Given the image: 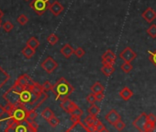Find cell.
<instances>
[{
    "instance_id": "cell-1",
    "label": "cell",
    "mask_w": 156,
    "mask_h": 132,
    "mask_svg": "<svg viewBox=\"0 0 156 132\" xmlns=\"http://www.w3.org/2000/svg\"><path fill=\"white\" fill-rule=\"evenodd\" d=\"M38 124L36 122H29L28 120L16 121L15 119L9 117L8 126L5 129V132H37Z\"/></svg>"
},
{
    "instance_id": "cell-2",
    "label": "cell",
    "mask_w": 156,
    "mask_h": 132,
    "mask_svg": "<svg viewBox=\"0 0 156 132\" xmlns=\"http://www.w3.org/2000/svg\"><path fill=\"white\" fill-rule=\"evenodd\" d=\"M73 91H74V88L64 78L59 79L56 81V83L52 86V89H51V92L56 96L55 99L58 101H62L65 98H68V96L71 95Z\"/></svg>"
},
{
    "instance_id": "cell-3",
    "label": "cell",
    "mask_w": 156,
    "mask_h": 132,
    "mask_svg": "<svg viewBox=\"0 0 156 132\" xmlns=\"http://www.w3.org/2000/svg\"><path fill=\"white\" fill-rule=\"evenodd\" d=\"M30 7L35 13H37L39 16H41L49 9L50 0H32Z\"/></svg>"
},
{
    "instance_id": "cell-4",
    "label": "cell",
    "mask_w": 156,
    "mask_h": 132,
    "mask_svg": "<svg viewBox=\"0 0 156 132\" xmlns=\"http://www.w3.org/2000/svg\"><path fill=\"white\" fill-rule=\"evenodd\" d=\"M28 111L29 110L25 107L24 104H20L15 106L13 111L9 115V117H11V118H13V119H15L16 121H19V122L23 121L27 117Z\"/></svg>"
},
{
    "instance_id": "cell-5",
    "label": "cell",
    "mask_w": 156,
    "mask_h": 132,
    "mask_svg": "<svg viewBox=\"0 0 156 132\" xmlns=\"http://www.w3.org/2000/svg\"><path fill=\"white\" fill-rule=\"evenodd\" d=\"M41 67L43 70H45L47 73L51 74L57 68H58V63L51 57L48 56L46 57L41 64Z\"/></svg>"
},
{
    "instance_id": "cell-6",
    "label": "cell",
    "mask_w": 156,
    "mask_h": 132,
    "mask_svg": "<svg viewBox=\"0 0 156 132\" xmlns=\"http://www.w3.org/2000/svg\"><path fill=\"white\" fill-rule=\"evenodd\" d=\"M65 132H94L80 119L73 121V125Z\"/></svg>"
},
{
    "instance_id": "cell-7",
    "label": "cell",
    "mask_w": 156,
    "mask_h": 132,
    "mask_svg": "<svg viewBox=\"0 0 156 132\" xmlns=\"http://www.w3.org/2000/svg\"><path fill=\"white\" fill-rule=\"evenodd\" d=\"M20 104L27 106L31 103H33L38 96H36L29 88H26L21 93H20Z\"/></svg>"
},
{
    "instance_id": "cell-8",
    "label": "cell",
    "mask_w": 156,
    "mask_h": 132,
    "mask_svg": "<svg viewBox=\"0 0 156 132\" xmlns=\"http://www.w3.org/2000/svg\"><path fill=\"white\" fill-rule=\"evenodd\" d=\"M4 100H6L9 104H14V105H18L20 104V93L16 92L14 90L9 89L8 92H6L3 95Z\"/></svg>"
},
{
    "instance_id": "cell-9",
    "label": "cell",
    "mask_w": 156,
    "mask_h": 132,
    "mask_svg": "<svg viewBox=\"0 0 156 132\" xmlns=\"http://www.w3.org/2000/svg\"><path fill=\"white\" fill-rule=\"evenodd\" d=\"M147 122H148V115L143 112L132 122V126L136 127L140 132H144V126Z\"/></svg>"
},
{
    "instance_id": "cell-10",
    "label": "cell",
    "mask_w": 156,
    "mask_h": 132,
    "mask_svg": "<svg viewBox=\"0 0 156 132\" xmlns=\"http://www.w3.org/2000/svg\"><path fill=\"white\" fill-rule=\"evenodd\" d=\"M119 57L124 62H130L131 63L134 59H136L137 54L129 46H127L126 48H124L121 51V53L119 54Z\"/></svg>"
},
{
    "instance_id": "cell-11",
    "label": "cell",
    "mask_w": 156,
    "mask_h": 132,
    "mask_svg": "<svg viewBox=\"0 0 156 132\" xmlns=\"http://www.w3.org/2000/svg\"><path fill=\"white\" fill-rule=\"evenodd\" d=\"M60 106L67 113V114H72L77 107L78 105L76 104H74L73 101H71L69 98H65L62 101H60Z\"/></svg>"
},
{
    "instance_id": "cell-12",
    "label": "cell",
    "mask_w": 156,
    "mask_h": 132,
    "mask_svg": "<svg viewBox=\"0 0 156 132\" xmlns=\"http://www.w3.org/2000/svg\"><path fill=\"white\" fill-rule=\"evenodd\" d=\"M105 119L108 121V123H109L110 125L114 126V124H116L118 121L121 120V116L115 110V109H111L105 116Z\"/></svg>"
},
{
    "instance_id": "cell-13",
    "label": "cell",
    "mask_w": 156,
    "mask_h": 132,
    "mask_svg": "<svg viewBox=\"0 0 156 132\" xmlns=\"http://www.w3.org/2000/svg\"><path fill=\"white\" fill-rule=\"evenodd\" d=\"M49 9L52 13V15H54L55 17H57V16H59L63 11L64 8H63V6L59 1L55 0V1H53L51 4H50Z\"/></svg>"
},
{
    "instance_id": "cell-14",
    "label": "cell",
    "mask_w": 156,
    "mask_h": 132,
    "mask_svg": "<svg viewBox=\"0 0 156 132\" xmlns=\"http://www.w3.org/2000/svg\"><path fill=\"white\" fill-rule=\"evenodd\" d=\"M18 83H20V85H22L23 87H25V88H27L28 86H30V85H32L35 81H33V80L28 75V74H23V75H21V76H20L18 79H17V81H16Z\"/></svg>"
},
{
    "instance_id": "cell-15",
    "label": "cell",
    "mask_w": 156,
    "mask_h": 132,
    "mask_svg": "<svg viewBox=\"0 0 156 132\" xmlns=\"http://www.w3.org/2000/svg\"><path fill=\"white\" fill-rule=\"evenodd\" d=\"M141 17L149 23H151L155 19H156V12L151 9V8H148L146 9V10L141 14Z\"/></svg>"
},
{
    "instance_id": "cell-16",
    "label": "cell",
    "mask_w": 156,
    "mask_h": 132,
    "mask_svg": "<svg viewBox=\"0 0 156 132\" xmlns=\"http://www.w3.org/2000/svg\"><path fill=\"white\" fill-rule=\"evenodd\" d=\"M61 54L65 57V58H70L73 54H74V49L71 46L69 43H65L60 50Z\"/></svg>"
},
{
    "instance_id": "cell-17",
    "label": "cell",
    "mask_w": 156,
    "mask_h": 132,
    "mask_svg": "<svg viewBox=\"0 0 156 132\" xmlns=\"http://www.w3.org/2000/svg\"><path fill=\"white\" fill-rule=\"evenodd\" d=\"M98 122V118H97V116H94V115H88L85 118V124H86L90 129H92L93 131L95 130V127H96Z\"/></svg>"
},
{
    "instance_id": "cell-18",
    "label": "cell",
    "mask_w": 156,
    "mask_h": 132,
    "mask_svg": "<svg viewBox=\"0 0 156 132\" xmlns=\"http://www.w3.org/2000/svg\"><path fill=\"white\" fill-rule=\"evenodd\" d=\"M27 88H29L36 96H39V95H41V94H42L43 92H45L44 91H43V88H42V85H41V84H39L38 82H34L32 85H30V86H28Z\"/></svg>"
},
{
    "instance_id": "cell-19",
    "label": "cell",
    "mask_w": 156,
    "mask_h": 132,
    "mask_svg": "<svg viewBox=\"0 0 156 132\" xmlns=\"http://www.w3.org/2000/svg\"><path fill=\"white\" fill-rule=\"evenodd\" d=\"M119 96H120L124 101H129V100L133 96V92H132L129 87H124V88L119 92Z\"/></svg>"
},
{
    "instance_id": "cell-20",
    "label": "cell",
    "mask_w": 156,
    "mask_h": 132,
    "mask_svg": "<svg viewBox=\"0 0 156 132\" xmlns=\"http://www.w3.org/2000/svg\"><path fill=\"white\" fill-rule=\"evenodd\" d=\"M10 79V76L0 67V89H1Z\"/></svg>"
},
{
    "instance_id": "cell-21",
    "label": "cell",
    "mask_w": 156,
    "mask_h": 132,
    "mask_svg": "<svg viewBox=\"0 0 156 132\" xmlns=\"http://www.w3.org/2000/svg\"><path fill=\"white\" fill-rule=\"evenodd\" d=\"M114 71H115V68L112 65H103L101 68V72L106 77H109L114 73Z\"/></svg>"
},
{
    "instance_id": "cell-22",
    "label": "cell",
    "mask_w": 156,
    "mask_h": 132,
    "mask_svg": "<svg viewBox=\"0 0 156 132\" xmlns=\"http://www.w3.org/2000/svg\"><path fill=\"white\" fill-rule=\"evenodd\" d=\"M35 49H33V48H31L30 46H29V45H26L23 49H22V51H21V53H22V55L27 58V59H30L34 55H35Z\"/></svg>"
},
{
    "instance_id": "cell-23",
    "label": "cell",
    "mask_w": 156,
    "mask_h": 132,
    "mask_svg": "<svg viewBox=\"0 0 156 132\" xmlns=\"http://www.w3.org/2000/svg\"><path fill=\"white\" fill-rule=\"evenodd\" d=\"M105 91V87L99 82V81H97L92 87H91V92L95 94L97 93H99V92H104Z\"/></svg>"
},
{
    "instance_id": "cell-24",
    "label": "cell",
    "mask_w": 156,
    "mask_h": 132,
    "mask_svg": "<svg viewBox=\"0 0 156 132\" xmlns=\"http://www.w3.org/2000/svg\"><path fill=\"white\" fill-rule=\"evenodd\" d=\"M41 116H42L43 119H45L46 121H48L49 119H51V117L54 116V113H53V111H52L51 108L46 107V108L41 112Z\"/></svg>"
},
{
    "instance_id": "cell-25",
    "label": "cell",
    "mask_w": 156,
    "mask_h": 132,
    "mask_svg": "<svg viewBox=\"0 0 156 132\" xmlns=\"http://www.w3.org/2000/svg\"><path fill=\"white\" fill-rule=\"evenodd\" d=\"M27 45L30 46L33 49H37L40 46V42L36 37H30L28 41H27Z\"/></svg>"
},
{
    "instance_id": "cell-26",
    "label": "cell",
    "mask_w": 156,
    "mask_h": 132,
    "mask_svg": "<svg viewBox=\"0 0 156 132\" xmlns=\"http://www.w3.org/2000/svg\"><path fill=\"white\" fill-rule=\"evenodd\" d=\"M87 113L90 115L98 116V115L100 113V108L98 105H96L95 104H91V106L87 109Z\"/></svg>"
},
{
    "instance_id": "cell-27",
    "label": "cell",
    "mask_w": 156,
    "mask_h": 132,
    "mask_svg": "<svg viewBox=\"0 0 156 132\" xmlns=\"http://www.w3.org/2000/svg\"><path fill=\"white\" fill-rule=\"evenodd\" d=\"M83 115V111L79 108V107H77L72 114H71V118L73 121L75 120H78V119H80V117Z\"/></svg>"
},
{
    "instance_id": "cell-28",
    "label": "cell",
    "mask_w": 156,
    "mask_h": 132,
    "mask_svg": "<svg viewBox=\"0 0 156 132\" xmlns=\"http://www.w3.org/2000/svg\"><path fill=\"white\" fill-rule=\"evenodd\" d=\"M37 116H38V114L36 113L35 110H29L27 117H26V120H28L29 122L32 123V122H35V119L37 118Z\"/></svg>"
},
{
    "instance_id": "cell-29",
    "label": "cell",
    "mask_w": 156,
    "mask_h": 132,
    "mask_svg": "<svg viewBox=\"0 0 156 132\" xmlns=\"http://www.w3.org/2000/svg\"><path fill=\"white\" fill-rule=\"evenodd\" d=\"M132 65L130 64V62H124L121 66H120V69L124 73H129L132 70Z\"/></svg>"
},
{
    "instance_id": "cell-30",
    "label": "cell",
    "mask_w": 156,
    "mask_h": 132,
    "mask_svg": "<svg viewBox=\"0 0 156 132\" xmlns=\"http://www.w3.org/2000/svg\"><path fill=\"white\" fill-rule=\"evenodd\" d=\"M59 41V37L55 34V33H51L48 37H47V42L51 44V45H55L57 43V42Z\"/></svg>"
},
{
    "instance_id": "cell-31",
    "label": "cell",
    "mask_w": 156,
    "mask_h": 132,
    "mask_svg": "<svg viewBox=\"0 0 156 132\" xmlns=\"http://www.w3.org/2000/svg\"><path fill=\"white\" fill-rule=\"evenodd\" d=\"M147 33L150 37L155 39L156 38V24H151L148 30H147Z\"/></svg>"
},
{
    "instance_id": "cell-32",
    "label": "cell",
    "mask_w": 156,
    "mask_h": 132,
    "mask_svg": "<svg viewBox=\"0 0 156 132\" xmlns=\"http://www.w3.org/2000/svg\"><path fill=\"white\" fill-rule=\"evenodd\" d=\"M2 28H3V30H4L6 32H10L14 29V25H13V23H12L11 21H6V22L3 23Z\"/></svg>"
},
{
    "instance_id": "cell-33",
    "label": "cell",
    "mask_w": 156,
    "mask_h": 132,
    "mask_svg": "<svg viewBox=\"0 0 156 132\" xmlns=\"http://www.w3.org/2000/svg\"><path fill=\"white\" fill-rule=\"evenodd\" d=\"M102 58H112V59L116 60V59H117V55H116V54H115L112 50L108 49V50H107V51L102 55Z\"/></svg>"
},
{
    "instance_id": "cell-34",
    "label": "cell",
    "mask_w": 156,
    "mask_h": 132,
    "mask_svg": "<svg viewBox=\"0 0 156 132\" xmlns=\"http://www.w3.org/2000/svg\"><path fill=\"white\" fill-rule=\"evenodd\" d=\"M17 21L19 22V24H20V25L24 26V25H26V24L29 22V19H28V17H27L26 15L21 14V15H20V16L18 17Z\"/></svg>"
},
{
    "instance_id": "cell-35",
    "label": "cell",
    "mask_w": 156,
    "mask_h": 132,
    "mask_svg": "<svg viewBox=\"0 0 156 132\" xmlns=\"http://www.w3.org/2000/svg\"><path fill=\"white\" fill-rule=\"evenodd\" d=\"M155 124L156 123L148 121L146 123L145 126H144V132H153L154 129H155Z\"/></svg>"
},
{
    "instance_id": "cell-36",
    "label": "cell",
    "mask_w": 156,
    "mask_h": 132,
    "mask_svg": "<svg viewBox=\"0 0 156 132\" xmlns=\"http://www.w3.org/2000/svg\"><path fill=\"white\" fill-rule=\"evenodd\" d=\"M11 89L12 90H14L16 92H18V93H21L26 88L25 87H23L22 85H20V83H18L17 81H15V83H14V85L11 87Z\"/></svg>"
},
{
    "instance_id": "cell-37",
    "label": "cell",
    "mask_w": 156,
    "mask_h": 132,
    "mask_svg": "<svg viewBox=\"0 0 156 132\" xmlns=\"http://www.w3.org/2000/svg\"><path fill=\"white\" fill-rule=\"evenodd\" d=\"M149 53V59L156 68V49L154 51H148Z\"/></svg>"
},
{
    "instance_id": "cell-38",
    "label": "cell",
    "mask_w": 156,
    "mask_h": 132,
    "mask_svg": "<svg viewBox=\"0 0 156 132\" xmlns=\"http://www.w3.org/2000/svg\"><path fill=\"white\" fill-rule=\"evenodd\" d=\"M74 55H75L78 58H81V57H83V56L86 55V51H85V49L82 48V47H77V48L74 50Z\"/></svg>"
},
{
    "instance_id": "cell-39",
    "label": "cell",
    "mask_w": 156,
    "mask_h": 132,
    "mask_svg": "<svg viewBox=\"0 0 156 132\" xmlns=\"http://www.w3.org/2000/svg\"><path fill=\"white\" fill-rule=\"evenodd\" d=\"M118 131H122L123 129H124V127L126 126V124L122 121V120H119V121H118L116 124H114V126H113Z\"/></svg>"
},
{
    "instance_id": "cell-40",
    "label": "cell",
    "mask_w": 156,
    "mask_h": 132,
    "mask_svg": "<svg viewBox=\"0 0 156 132\" xmlns=\"http://www.w3.org/2000/svg\"><path fill=\"white\" fill-rule=\"evenodd\" d=\"M48 123L50 124V126H51V127H56V126L59 125L60 121H59V119L54 115L53 117H51V119H49V120H48Z\"/></svg>"
},
{
    "instance_id": "cell-41",
    "label": "cell",
    "mask_w": 156,
    "mask_h": 132,
    "mask_svg": "<svg viewBox=\"0 0 156 132\" xmlns=\"http://www.w3.org/2000/svg\"><path fill=\"white\" fill-rule=\"evenodd\" d=\"M87 102L90 104H94L96 102H97V99H96V94L95 93H89L87 96Z\"/></svg>"
},
{
    "instance_id": "cell-42",
    "label": "cell",
    "mask_w": 156,
    "mask_h": 132,
    "mask_svg": "<svg viewBox=\"0 0 156 132\" xmlns=\"http://www.w3.org/2000/svg\"><path fill=\"white\" fill-rule=\"evenodd\" d=\"M52 86H53V85H52L49 81H46L42 84V88H43V91H44L45 92H48L51 91Z\"/></svg>"
},
{
    "instance_id": "cell-43",
    "label": "cell",
    "mask_w": 156,
    "mask_h": 132,
    "mask_svg": "<svg viewBox=\"0 0 156 132\" xmlns=\"http://www.w3.org/2000/svg\"><path fill=\"white\" fill-rule=\"evenodd\" d=\"M116 60L112 58H102V65H112L114 66Z\"/></svg>"
},
{
    "instance_id": "cell-44",
    "label": "cell",
    "mask_w": 156,
    "mask_h": 132,
    "mask_svg": "<svg viewBox=\"0 0 156 132\" xmlns=\"http://www.w3.org/2000/svg\"><path fill=\"white\" fill-rule=\"evenodd\" d=\"M15 106L16 105H14V104H7V105L5 106V110H6V113L8 114V115H9L12 111H13V109L15 108Z\"/></svg>"
},
{
    "instance_id": "cell-45",
    "label": "cell",
    "mask_w": 156,
    "mask_h": 132,
    "mask_svg": "<svg viewBox=\"0 0 156 132\" xmlns=\"http://www.w3.org/2000/svg\"><path fill=\"white\" fill-rule=\"evenodd\" d=\"M104 127H105V125H104L100 120H98V124H97V126H96V127H95L94 132H99V131L102 130Z\"/></svg>"
},
{
    "instance_id": "cell-46",
    "label": "cell",
    "mask_w": 156,
    "mask_h": 132,
    "mask_svg": "<svg viewBox=\"0 0 156 132\" xmlns=\"http://www.w3.org/2000/svg\"><path fill=\"white\" fill-rule=\"evenodd\" d=\"M148 121L150 122H153V123H156V115H153L152 113L149 114L148 115Z\"/></svg>"
},
{
    "instance_id": "cell-47",
    "label": "cell",
    "mask_w": 156,
    "mask_h": 132,
    "mask_svg": "<svg viewBox=\"0 0 156 132\" xmlns=\"http://www.w3.org/2000/svg\"><path fill=\"white\" fill-rule=\"evenodd\" d=\"M104 97H105L104 92H99V93H97V94H96V99H97V101H98V102H101V101L104 99Z\"/></svg>"
},
{
    "instance_id": "cell-48",
    "label": "cell",
    "mask_w": 156,
    "mask_h": 132,
    "mask_svg": "<svg viewBox=\"0 0 156 132\" xmlns=\"http://www.w3.org/2000/svg\"><path fill=\"white\" fill-rule=\"evenodd\" d=\"M6 113V110H5V107H3L1 104H0V117H2L3 115Z\"/></svg>"
},
{
    "instance_id": "cell-49",
    "label": "cell",
    "mask_w": 156,
    "mask_h": 132,
    "mask_svg": "<svg viewBox=\"0 0 156 132\" xmlns=\"http://www.w3.org/2000/svg\"><path fill=\"white\" fill-rule=\"evenodd\" d=\"M99 132H109V131H108V128H107V127L105 126V127H104V128H103L102 130H100Z\"/></svg>"
},
{
    "instance_id": "cell-50",
    "label": "cell",
    "mask_w": 156,
    "mask_h": 132,
    "mask_svg": "<svg viewBox=\"0 0 156 132\" xmlns=\"http://www.w3.org/2000/svg\"><path fill=\"white\" fill-rule=\"evenodd\" d=\"M3 16H4V12H3L1 9H0V20H1V19L3 18Z\"/></svg>"
},
{
    "instance_id": "cell-51",
    "label": "cell",
    "mask_w": 156,
    "mask_h": 132,
    "mask_svg": "<svg viewBox=\"0 0 156 132\" xmlns=\"http://www.w3.org/2000/svg\"><path fill=\"white\" fill-rule=\"evenodd\" d=\"M1 23H2V21H1V20H0V27H1V25H2Z\"/></svg>"
},
{
    "instance_id": "cell-52",
    "label": "cell",
    "mask_w": 156,
    "mask_h": 132,
    "mask_svg": "<svg viewBox=\"0 0 156 132\" xmlns=\"http://www.w3.org/2000/svg\"><path fill=\"white\" fill-rule=\"evenodd\" d=\"M25 1H30V0H25Z\"/></svg>"
},
{
    "instance_id": "cell-53",
    "label": "cell",
    "mask_w": 156,
    "mask_h": 132,
    "mask_svg": "<svg viewBox=\"0 0 156 132\" xmlns=\"http://www.w3.org/2000/svg\"><path fill=\"white\" fill-rule=\"evenodd\" d=\"M0 126H1V124H0Z\"/></svg>"
}]
</instances>
